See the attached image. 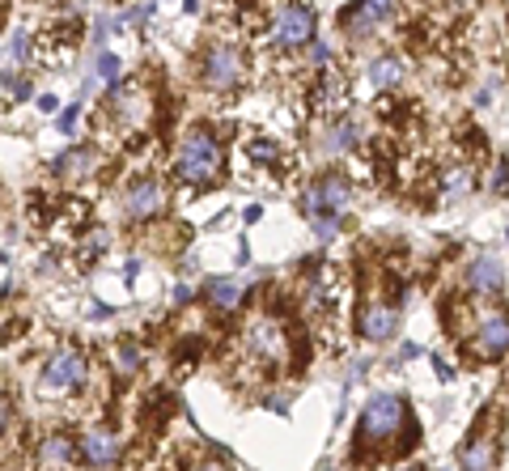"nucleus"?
I'll use <instances>...</instances> for the list:
<instances>
[{
  "instance_id": "obj_1",
  "label": "nucleus",
  "mask_w": 509,
  "mask_h": 471,
  "mask_svg": "<svg viewBox=\"0 0 509 471\" xmlns=\"http://www.w3.org/2000/svg\"><path fill=\"white\" fill-rule=\"evenodd\" d=\"M225 170V149L217 145V136L204 128H195L183 136V145H178L175 153V175L183 183H212L217 175Z\"/></svg>"
},
{
  "instance_id": "obj_2",
  "label": "nucleus",
  "mask_w": 509,
  "mask_h": 471,
  "mask_svg": "<svg viewBox=\"0 0 509 471\" xmlns=\"http://www.w3.org/2000/svg\"><path fill=\"white\" fill-rule=\"evenodd\" d=\"M85 378H90L85 353L60 348V353H51L47 365H43V374H39V395H43V399H64V395H73V390L85 387Z\"/></svg>"
},
{
  "instance_id": "obj_3",
  "label": "nucleus",
  "mask_w": 509,
  "mask_h": 471,
  "mask_svg": "<svg viewBox=\"0 0 509 471\" xmlns=\"http://www.w3.org/2000/svg\"><path fill=\"white\" fill-rule=\"evenodd\" d=\"M403 399L391 395V390H382V395H369V404L361 407V421H357V438L366 441V446H382V441H391L403 429Z\"/></svg>"
},
{
  "instance_id": "obj_4",
  "label": "nucleus",
  "mask_w": 509,
  "mask_h": 471,
  "mask_svg": "<svg viewBox=\"0 0 509 471\" xmlns=\"http://www.w3.org/2000/svg\"><path fill=\"white\" fill-rule=\"evenodd\" d=\"M272 47H280V51H302L315 43V9L310 4H280L276 9V17H272Z\"/></svg>"
},
{
  "instance_id": "obj_5",
  "label": "nucleus",
  "mask_w": 509,
  "mask_h": 471,
  "mask_svg": "<svg viewBox=\"0 0 509 471\" xmlns=\"http://www.w3.org/2000/svg\"><path fill=\"white\" fill-rule=\"evenodd\" d=\"M306 217H340L352 204V183L344 175H318L302 195Z\"/></svg>"
},
{
  "instance_id": "obj_6",
  "label": "nucleus",
  "mask_w": 509,
  "mask_h": 471,
  "mask_svg": "<svg viewBox=\"0 0 509 471\" xmlns=\"http://www.w3.org/2000/svg\"><path fill=\"white\" fill-rule=\"evenodd\" d=\"M246 348H251V357L263 361V365H285L289 361L285 323H276V319H254V323L246 327Z\"/></svg>"
},
{
  "instance_id": "obj_7",
  "label": "nucleus",
  "mask_w": 509,
  "mask_h": 471,
  "mask_svg": "<svg viewBox=\"0 0 509 471\" xmlns=\"http://www.w3.org/2000/svg\"><path fill=\"white\" fill-rule=\"evenodd\" d=\"M471 353L479 361H501L509 353V314L505 310H484L476 331H471Z\"/></svg>"
},
{
  "instance_id": "obj_8",
  "label": "nucleus",
  "mask_w": 509,
  "mask_h": 471,
  "mask_svg": "<svg viewBox=\"0 0 509 471\" xmlns=\"http://www.w3.org/2000/svg\"><path fill=\"white\" fill-rule=\"evenodd\" d=\"M204 81L208 90H234L242 81V56L238 47H229V43H212L204 56Z\"/></svg>"
},
{
  "instance_id": "obj_9",
  "label": "nucleus",
  "mask_w": 509,
  "mask_h": 471,
  "mask_svg": "<svg viewBox=\"0 0 509 471\" xmlns=\"http://www.w3.org/2000/svg\"><path fill=\"white\" fill-rule=\"evenodd\" d=\"M161 204H166V187H161L153 175L136 179L124 195V212L132 217V221H153V217L161 212Z\"/></svg>"
},
{
  "instance_id": "obj_10",
  "label": "nucleus",
  "mask_w": 509,
  "mask_h": 471,
  "mask_svg": "<svg viewBox=\"0 0 509 471\" xmlns=\"http://www.w3.org/2000/svg\"><path fill=\"white\" fill-rule=\"evenodd\" d=\"M391 13H395V0H357L349 13H344V30H349L352 39H366V34L378 30Z\"/></svg>"
},
{
  "instance_id": "obj_11",
  "label": "nucleus",
  "mask_w": 509,
  "mask_h": 471,
  "mask_svg": "<svg viewBox=\"0 0 509 471\" xmlns=\"http://www.w3.org/2000/svg\"><path fill=\"white\" fill-rule=\"evenodd\" d=\"M124 450V441L115 429H90L85 438H81V458L90 463V467H111L115 458Z\"/></svg>"
},
{
  "instance_id": "obj_12",
  "label": "nucleus",
  "mask_w": 509,
  "mask_h": 471,
  "mask_svg": "<svg viewBox=\"0 0 509 471\" xmlns=\"http://www.w3.org/2000/svg\"><path fill=\"white\" fill-rule=\"evenodd\" d=\"M467 289L471 293H484V297H496L505 289V263L496 255H479L471 268H467Z\"/></svg>"
},
{
  "instance_id": "obj_13",
  "label": "nucleus",
  "mask_w": 509,
  "mask_h": 471,
  "mask_svg": "<svg viewBox=\"0 0 509 471\" xmlns=\"http://www.w3.org/2000/svg\"><path fill=\"white\" fill-rule=\"evenodd\" d=\"M395 327H399V314L391 302H369V306L361 310V336H366L369 344H386L395 336Z\"/></svg>"
},
{
  "instance_id": "obj_14",
  "label": "nucleus",
  "mask_w": 509,
  "mask_h": 471,
  "mask_svg": "<svg viewBox=\"0 0 509 471\" xmlns=\"http://www.w3.org/2000/svg\"><path fill=\"white\" fill-rule=\"evenodd\" d=\"M357 119H335V124H327V128L318 132V141H315V149L323 153V158H340V153H349V149H357Z\"/></svg>"
},
{
  "instance_id": "obj_15",
  "label": "nucleus",
  "mask_w": 509,
  "mask_h": 471,
  "mask_svg": "<svg viewBox=\"0 0 509 471\" xmlns=\"http://www.w3.org/2000/svg\"><path fill=\"white\" fill-rule=\"evenodd\" d=\"M26 60H30V34L22 26H13L4 34V85H13V73L26 68Z\"/></svg>"
},
{
  "instance_id": "obj_16",
  "label": "nucleus",
  "mask_w": 509,
  "mask_h": 471,
  "mask_svg": "<svg viewBox=\"0 0 509 471\" xmlns=\"http://www.w3.org/2000/svg\"><path fill=\"white\" fill-rule=\"evenodd\" d=\"M242 297H246V285H242V280H234V277L208 280V306H217V310H238Z\"/></svg>"
},
{
  "instance_id": "obj_17",
  "label": "nucleus",
  "mask_w": 509,
  "mask_h": 471,
  "mask_svg": "<svg viewBox=\"0 0 509 471\" xmlns=\"http://www.w3.org/2000/svg\"><path fill=\"white\" fill-rule=\"evenodd\" d=\"M496 463V446L493 438H471L462 450V471H493Z\"/></svg>"
},
{
  "instance_id": "obj_18",
  "label": "nucleus",
  "mask_w": 509,
  "mask_h": 471,
  "mask_svg": "<svg viewBox=\"0 0 509 471\" xmlns=\"http://www.w3.org/2000/svg\"><path fill=\"white\" fill-rule=\"evenodd\" d=\"M369 81H374V90H395L403 81V64H399L395 56H378L369 64Z\"/></svg>"
},
{
  "instance_id": "obj_19",
  "label": "nucleus",
  "mask_w": 509,
  "mask_h": 471,
  "mask_svg": "<svg viewBox=\"0 0 509 471\" xmlns=\"http://www.w3.org/2000/svg\"><path fill=\"white\" fill-rule=\"evenodd\" d=\"M90 166H94V153H90V149H64L60 158L51 162V170H56V175H85Z\"/></svg>"
},
{
  "instance_id": "obj_20",
  "label": "nucleus",
  "mask_w": 509,
  "mask_h": 471,
  "mask_svg": "<svg viewBox=\"0 0 509 471\" xmlns=\"http://www.w3.org/2000/svg\"><path fill=\"white\" fill-rule=\"evenodd\" d=\"M467 192H471V170H467V166H454V170L445 175V200L467 195Z\"/></svg>"
},
{
  "instance_id": "obj_21",
  "label": "nucleus",
  "mask_w": 509,
  "mask_h": 471,
  "mask_svg": "<svg viewBox=\"0 0 509 471\" xmlns=\"http://www.w3.org/2000/svg\"><path fill=\"white\" fill-rule=\"evenodd\" d=\"M43 458H47V463H68V458H73V441L60 438V433H56V438H47V446H43Z\"/></svg>"
},
{
  "instance_id": "obj_22",
  "label": "nucleus",
  "mask_w": 509,
  "mask_h": 471,
  "mask_svg": "<svg viewBox=\"0 0 509 471\" xmlns=\"http://www.w3.org/2000/svg\"><path fill=\"white\" fill-rule=\"evenodd\" d=\"M119 56H102V60H98V81H107V85H115L119 81Z\"/></svg>"
},
{
  "instance_id": "obj_23",
  "label": "nucleus",
  "mask_w": 509,
  "mask_h": 471,
  "mask_svg": "<svg viewBox=\"0 0 509 471\" xmlns=\"http://www.w3.org/2000/svg\"><path fill=\"white\" fill-rule=\"evenodd\" d=\"M310 226H315V234L323 243H332L335 234H340V217H310Z\"/></svg>"
},
{
  "instance_id": "obj_24",
  "label": "nucleus",
  "mask_w": 509,
  "mask_h": 471,
  "mask_svg": "<svg viewBox=\"0 0 509 471\" xmlns=\"http://www.w3.org/2000/svg\"><path fill=\"white\" fill-rule=\"evenodd\" d=\"M246 153H251V162H272V158H276V145H272V141H251Z\"/></svg>"
},
{
  "instance_id": "obj_25",
  "label": "nucleus",
  "mask_w": 509,
  "mask_h": 471,
  "mask_svg": "<svg viewBox=\"0 0 509 471\" xmlns=\"http://www.w3.org/2000/svg\"><path fill=\"white\" fill-rule=\"evenodd\" d=\"M136 365H141V353H136V344H124V348H119V370H124V374H132Z\"/></svg>"
},
{
  "instance_id": "obj_26",
  "label": "nucleus",
  "mask_w": 509,
  "mask_h": 471,
  "mask_svg": "<svg viewBox=\"0 0 509 471\" xmlns=\"http://www.w3.org/2000/svg\"><path fill=\"white\" fill-rule=\"evenodd\" d=\"M493 192H509V166H505V162L496 166V183H493Z\"/></svg>"
},
{
  "instance_id": "obj_27",
  "label": "nucleus",
  "mask_w": 509,
  "mask_h": 471,
  "mask_svg": "<svg viewBox=\"0 0 509 471\" xmlns=\"http://www.w3.org/2000/svg\"><path fill=\"white\" fill-rule=\"evenodd\" d=\"M73 124H77V107H68V111L60 115V132H73Z\"/></svg>"
},
{
  "instance_id": "obj_28",
  "label": "nucleus",
  "mask_w": 509,
  "mask_h": 471,
  "mask_svg": "<svg viewBox=\"0 0 509 471\" xmlns=\"http://www.w3.org/2000/svg\"><path fill=\"white\" fill-rule=\"evenodd\" d=\"M56 107H60V102H56V94H43V98H39V111H56Z\"/></svg>"
},
{
  "instance_id": "obj_29",
  "label": "nucleus",
  "mask_w": 509,
  "mask_h": 471,
  "mask_svg": "<svg viewBox=\"0 0 509 471\" xmlns=\"http://www.w3.org/2000/svg\"><path fill=\"white\" fill-rule=\"evenodd\" d=\"M433 365H437V374H442V378H445V382H450V378H454V370H450V365H445V361H442V357H433Z\"/></svg>"
},
{
  "instance_id": "obj_30",
  "label": "nucleus",
  "mask_w": 509,
  "mask_h": 471,
  "mask_svg": "<svg viewBox=\"0 0 509 471\" xmlns=\"http://www.w3.org/2000/svg\"><path fill=\"white\" fill-rule=\"evenodd\" d=\"M195 471H225L221 463H204V467H195Z\"/></svg>"
}]
</instances>
